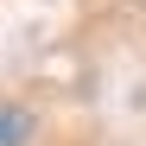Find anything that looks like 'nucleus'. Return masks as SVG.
<instances>
[{
    "label": "nucleus",
    "instance_id": "nucleus-1",
    "mask_svg": "<svg viewBox=\"0 0 146 146\" xmlns=\"http://www.w3.org/2000/svg\"><path fill=\"white\" fill-rule=\"evenodd\" d=\"M32 140V114L26 108H0V146H26Z\"/></svg>",
    "mask_w": 146,
    "mask_h": 146
}]
</instances>
